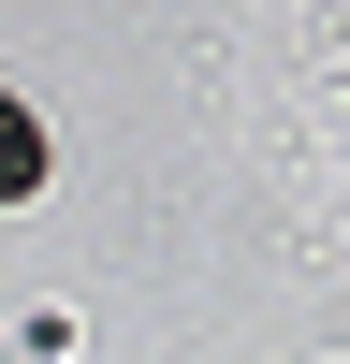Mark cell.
Returning a JSON list of instances; mask_svg holds the SVG:
<instances>
[{
  "instance_id": "1",
  "label": "cell",
  "mask_w": 350,
  "mask_h": 364,
  "mask_svg": "<svg viewBox=\"0 0 350 364\" xmlns=\"http://www.w3.org/2000/svg\"><path fill=\"white\" fill-rule=\"evenodd\" d=\"M29 190H44V117L0 87V204H29Z\"/></svg>"
}]
</instances>
